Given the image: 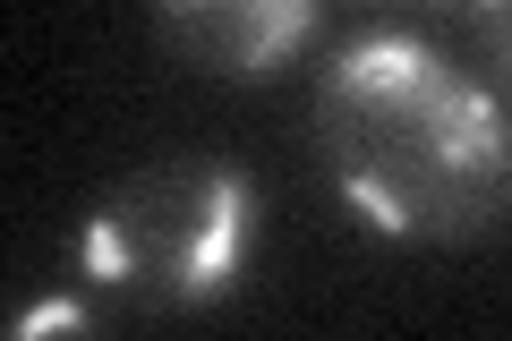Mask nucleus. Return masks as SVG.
Wrapping results in <instances>:
<instances>
[{
	"label": "nucleus",
	"instance_id": "obj_1",
	"mask_svg": "<svg viewBox=\"0 0 512 341\" xmlns=\"http://www.w3.org/2000/svg\"><path fill=\"white\" fill-rule=\"evenodd\" d=\"M316 154L342 205L402 248L478 239L512 197V120L419 35H359L316 77Z\"/></svg>",
	"mask_w": 512,
	"mask_h": 341
},
{
	"label": "nucleus",
	"instance_id": "obj_2",
	"mask_svg": "<svg viewBox=\"0 0 512 341\" xmlns=\"http://www.w3.org/2000/svg\"><path fill=\"white\" fill-rule=\"evenodd\" d=\"M265 205L222 154H171L128 171L77 231V282L128 316H205L256 265Z\"/></svg>",
	"mask_w": 512,
	"mask_h": 341
},
{
	"label": "nucleus",
	"instance_id": "obj_3",
	"mask_svg": "<svg viewBox=\"0 0 512 341\" xmlns=\"http://www.w3.org/2000/svg\"><path fill=\"white\" fill-rule=\"evenodd\" d=\"M325 0H154V26L163 43L205 77H239V86H265V77L291 69V52L316 35Z\"/></svg>",
	"mask_w": 512,
	"mask_h": 341
},
{
	"label": "nucleus",
	"instance_id": "obj_4",
	"mask_svg": "<svg viewBox=\"0 0 512 341\" xmlns=\"http://www.w3.org/2000/svg\"><path fill=\"white\" fill-rule=\"evenodd\" d=\"M111 324V299L86 290V299H26L9 316V341H43V333H103Z\"/></svg>",
	"mask_w": 512,
	"mask_h": 341
},
{
	"label": "nucleus",
	"instance_id": "obj_5",
	"mask_svg": "<svg viewBox=\"0 0 512 341\" xmlns=\"http://www.w3.org/2000/svg\"><path fill=\"white\" fill-rule=\"evenodd\" d=\"M461 18H470V35H478V52H487L495 69L512 77V0H461Z\"/></svg>",
	"mask_w": 512,
	"mask_h": 341
},
{
	"label": "nucleus",
	"instance_id": "obj_6",
	"mask_svg": "<svg viewBox=\"0 0 512 341\" xmlns=\"http://www.w3.org/2000/svg\"><path fill=\"white\" fill-rule=\"evenodd\" d=\"M402 9H461V0H402Z\"/></svg>",
	"mask_w": 512,
	"mask_h": 341
}]
</instances>
